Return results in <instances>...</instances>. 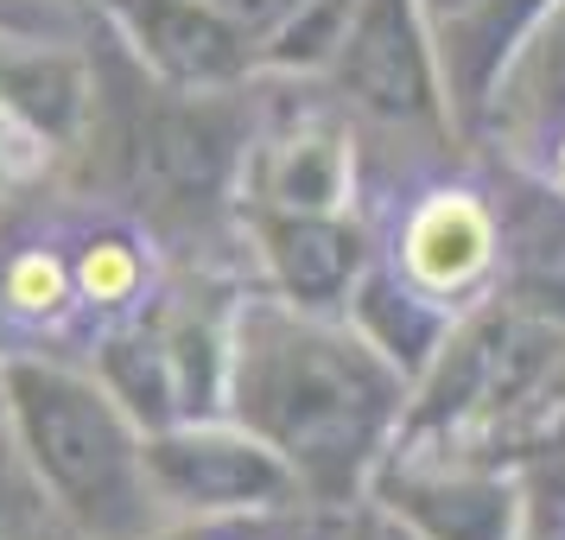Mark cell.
Here are the masks:
<instances>
[{"label": "cell", "mask_w": 565, "mask_h": 540, "mask_svg": "<svg viewBox=\"0 0 565 540\" xmlns=\"http://www.w3.org/2000/svg\"><path fill=\"white\" fill-rule=\"evenodd\" d=\"M495 261V216L477 191H433L401 230V267L419 293L433 299H458L489 274Z\"/></svg>", "instance_id": "1"}, {"label": "cell", "mask_w": 565, "mask_h": 540, "mask_svg": "<svg viewBox=\"0 0 565 540\" xmlns=\"http://www.w3.org/2000/svg\"><path fill=\"white\" fill-rule=\"evenodd\" d=\"M77 267L57 255L52 242H32L13 248L0 261V318L20 325V331H57L71 311H77Z\"/></svg>", "instance_id": "2"}, {"label": "cell", "mask_w": 565, "mask_h": 540, "mask_svg": "<svg viewBox=\"0 0 565 540\" xmlns=\"http://www.w3.org/2000/svg\"><path fill=\"white\" fill-rule=\"evenodd\" d=\"M71 267H77V299L83 306H103V311L134 306L140 286H147V261H140V248L128 235H89Z\"/></svg>", "instance_id": "3"}, {"label": "cell", "mask_w": 565, "mask_h": 540, "mask_svg": "<svg viewBox=\"0 0 565 540\" xmlns=\"http://www.w3.org/2000/svg\"><path fill=\"white\" fill-rule=\"evenodd\" d=\"M559 184H565V140H559Z\"/></svg>", "instance_id": "4"}]
</instances>
